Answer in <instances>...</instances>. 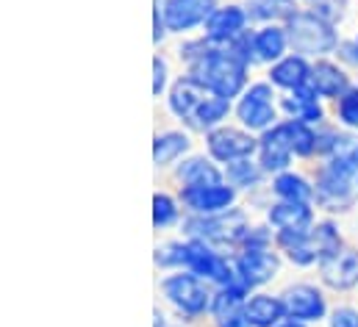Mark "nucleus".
<instances>
[{"instance_id": "f257e3e1", "label": "nucleus", "mask_w": 358, "mask_h": 327, "mask_svg": "<svg viewBox=\"0 0 358 327\" xmlns=\"http://www.w3.org/2000/svg\"><path fill=\"white\" fill-rule=\"evenodd\" d=\"M214 45V42H211ZM194 81H200L211 94L217 97H236L248 78V61H242L236 53H231L225 45H203V50L192 59V73Z\"/></svg>"}, {"instance_id": "f03ea898", "label": "nucleus", "mask_w": 358, "mask_h": 327, "mask_svg": "<svg viewBox=\"0 0 358 327\" xmlns=\"http://www.w3.org/2000/svg\"><path fill=\"white\" fill-rule=\"evenodd\" d=\"M286 36L289 45L303 56H322L336 48V34L331 22L320 20L317 14H289Z\"/></svg>"}, {"instance_id": "7ed1b4c3", "label": "nucleus", "mask_w": 358, "mask_h": 327, "mask_svg": "<svg viewBox=\"0 0 358 327\" xmlns=\"http://www.w3.org/2000/svg\"><path fill=\"white\" fill-rule=\"evenodd\" d=\"M189 233L200 242H236L248 236L245 217L239 211H222V214H208L206 219H192L186 222Z\"/></svg>"}, {"instance_id": "20e7f679", "label": "nucleus", "mask_w": 358, "mask_h": 327, "mask_svg": "<svg viewBox=\"0 0 358 327\" xmlns=\"http://www.w3.org/2000/svg\"><path fill=\"white\" fill-rule=\"evenodd\" d=\"M162 289H164L167 300H170L178 311L189 314V317L203 314L206 305H208V291H206V286L197 280V275H173V277L164 280Z\"/></svg>"}, {"instance_id": "39448f33", "label": "nucleus", "mask_w": 358, "mask_h": 327, "mask_svg": "<svg viewBox=\"0 0 358 327\" xmlns=\"http://www.w3.org/2000/svg\"><path fill=\"white\" fill-rule=\"evenodd\" d=\"M236 114L242 119V125H248L250 131H264L275 122V106H272V89L267 83H256L248 89V94L242 97V103L236 106Z\"/></svg>"}, {"instance_id": "423d86ee", "label": "nucleus", "mask_w": 358, "mask_h": 327, "mask_svg": "<svg viewBox=\"0 0 358 327\" xmlns=\"http://www.w3.org/2000/svg\"><path fill=\"white\" fill-rule=\"evenodd\" d=\"M211 314L217 327H250L248 322V303H245V286L228 283L220 289V294L211 300Z\"/></svg>"}, {"instance_id": "0eeeda50", "label": "nucleus", "mask_w": 358, "mask_h": 327, "mask_svg": "<svg viewBox=\"0 0 358 327\" xmlns=\"http://www.w3.org/2000/svg\"><path fill=\"white\" fill-rule=\"evenodd\" d=\"M256 139L245 131H236V128H220V131H211L208 133V150L217 161H242V159H250V153L256 150Z\"/></svg>"}, {"instance_id": "6e6552de", "label": "nucleus", "mask_w": 358, "mask_h": 327, "mask_svg": "<svg viewBox=\"0 0 358 327\" xmlns=\"http://www.w3.org/2000/svg\"><path fill=\"white\" fill-rule=\"evenodd\" d=\"M286 317L297 322H314L325 317V297L314 286H292L283 294Z\"/></svg>"}, {"instance_id": "1a4fd4ad", "label": "nucleus", "mask_w": 358, "mask_h": 327, "mask_svg": "<svg viewBox=\"0 0 358 327\" xmlns=\"http://www.w3.org/2000/svg\"><path fill=\"white\" fill-rule=\"evenodd\" d=\"M236 275L242 277V286H262L278 275V255L267 249H245L236 261Z\"/></svg>"}, {"instance_id": "9d476101", "label": "nucleus", "mask_w": 358, "mask_h": 327, "mask_svg": "<svg viewBox=\"0 0 358 327\" xmlns=\"http://www.w3.org/2000/svg\"><path fill=\"white\" fill-rule=\"evenodd\" d=\"M259 147H262V166H264L267 172H280V169H286L289 161H292V153H294L289 122L275 125L272 131H267Z\"/></svg>"}, {"instance_id": "9b49d317", "label": "nucleus", "mask_w": 358, "mask_h": 327, "mask_svg": "<svg viewBox=\"0 0 358 327\" xmlns=\"http://www.w3.org/2000/svg\"><path fill=\"white\" fill-rule=\"evenodd\" d=\"M186 266L192 269V275H200V277H206V280H214V283H222V286L231 283V269H228V263H225L217 252H211V249L206 247V242H200V239H194V242L189 245Z\"/></svg>"}, {"instance_id": "f8f14e48", "label": "nucleus", "mask_w": 358, "mask_h": 327, "mask_svg": "<svg viewBox=\"0 0 358 327\" xmlns=\"http://www.w3.org/2000/svg\"><path fill=\"white\" fill-rule=\"evenodd\" d=\"M211 0H167L164 3V25L170 31H189L197 22L211 17Z\"/></svg>"}, {"instance_id": "ddd939ff", "label": "nucleus", "mask_w": 358, "mask_h": 327, "mask_svg": "<svg viewBox=\"0 0 358 327\" xmlns=\"http://www.w3.org/2000/svg\"><path fill=\"white\" fill-rule=\"evenodd\" d=\"M234 189L228 186H186L183 189V203L197 211V214H222L234 203Z\"/></svg>"}, {"instance_id": "4468645a", "label": "nucleus", "mask_w": 358, "mask_h": 327, "mask_svg": "<svg viewBox=\"0 0 358 327\" xmlns=\"http://www.w3.org/2000/svg\"><path fill=\"white\" fill-rule=\"evenodd\" d=\"M322 280L331 289H353L358 283V249H339L331 258L320 261Z\"/></svg>"}, {"instance_id": "2eb2a0df", "label": "nucleus", "mask_w": 358, "mask_h": 327, "mask_svg": "<svg viewBox=\"0 0 358 327\" xmlns=\"http://www.w3.org/2000/svg\"><path fill=\"white\" fill-rule=\"evenodd\" d=\"M245 20L248 14L239 6H228V8H214L211 17L206 20V39L214 45H225L231 39H236L239 34H245Z\"/></svg>"}, {"instance_id": "dca6fc26", "label": "nucleus", "mask_w": 358, "mask_h": 327, "mask_svg": "<svg viewBox=\"0 0 358 327\" xmlns=\"http://www.w3.org/2000/svg\"><path fill=\"white\" fill-rule=\"evenodd\" d=\"M208 89L203 86L200 81H194L192 75L189 78H180L173 92H170V108L178 114L180 119H194L197 111L203 108V103L208 100Z\"/></svg>"}, {"instance_id": "f3484780", "label": "nucleus", "mask_w": 358, "mask_h": 327, "mask_svg": "<svg viewBox=\"0 0 358 327\" xmlns=\"http://www.w3.org/2000/svg\"><path fill=\"white\" fill-rule=\"evenodd\" d=\"M350 180L353 177H345L334 169H322L320 180H317V200L328 208V211H339V208H348L350 205Z\"/></svg>"}, {"instance_id": "a211bd4d", "label": "nucleus", "mask_w": 358, "mask_h": 327, "mask_svg": "<svg viewBox=\"0 0 358 327\" xmlns=\"http://www.w3.org/2000/svg\"><path fill=\"white\" fill-rule=\"evenodd\" d=\"M311 208L308 203H278L269 208V222L280 231V233H300V231H311Z\"/></svg>"}, {"instance_id": "6ab92c4d", "label": "nucleus", "mask_w": 358, "mask_h": 327, "mask_svg": "<svg viewBox=\"0 0 358 327\" xmlns=\"http://www.w3.org/2000/svg\"><path fill=\"white\" fill-rule=\"evenodd\" d=\"M308 86L320 94V97H342L348 94V75L331 64V61H317L311 67V75H308Z\"/></svg>"}, {"instance_id": "aec40b11", "label": "nucleus", "mask_w": 358, "mask_h": 327, "mask_svg": "<svg viewBox=\"0 0 358 327\" xmlns=\"http://www.w3.org/2000/svg\"><path fill=\"white\" fill-rule=\"evenodd\" d=\"M283 317H286V305L278 297L259 294L248 300V322L253 327H275Z\"/></svg>"}, {"instance_id": "412c9836", "label": "nucleus", "mask_w": 358, "mask_h": 327, "mask_svg": "<svg viewBox=\"0 0 358 327\" xmlns=\"http://www.w3.org/2000/svg\"><path fill=\"white\" fill-rule=\"evenodd\" d=\"M283 108L292 114L294 122H320L322 119V108L317 106V92L311 86L294 89L292 97H283Z\"/></svg>"}, {"instance_id": "4be33fe9", "label": "nucleus", "mask_w": 358, "mask_h": 327, "mask_svg": "<svg viewBox=\"0 0 358 327\" xmlns=\"http://www.w3.org/2000/svg\"><path fill=\"white\" fill-rule=\"evenodd\" d=\"M308 75H311V67L303 61V56L283 59V61L275 64L272 73H269L272 83H278V86H283V89H303V86H308Z\"/></svg>"}, {"instance_id": "5701e85b", "label": "nucleus", "mask_w": 358, "mask_h": 327, "mask_svg": "<svg viewBox=\"0 0 358 327\" xmlns=\"http://www.w3.org/2000/svg\"><path fill=\"white\" fill-rule=\"evenodd\" d=\"M328 169L345 175V177H356L358 175V139L353 136H336L334 147H331V161Z\"/></svg>"}, {"instance_id": "b1692460", "label": "nucleus", "mask_w": 358, "mask_h": 327, "mask_svg": "<svg viewBox=\"0 0 358 327\" xmlns=\"http://www.w3.org/2000/svg\"><path fill=\"white\" fill-rule=\"evenodd\" d=\"M178 177L186 186H220L222 175L217 166L206 161V159H189L183 161V166L178 169Z\"/></svg>"}, {"instance_id": "393cba45", "label": "nucleus", "mask_w": 358, "mask_h": 327, "mask_svg": "<svg viewBox=\"0 0 358 327\" xmlns=\"http://www.w3.org/2000/svg\"><path fill=\"white\" fill-rule=\"evenodd\" d=\"M253 42H256V59H259V61H275V59L283 56L289 36H286L280 28L269 25V28H262V31L253 36Z\"/></svg>"}, {"instance_id": "a878e982", "label": "nucleus", "mask_w": 358, "mask_h": 327, "mask_svg": "<svg viewBox=\"0 0 358 327\" xmlns=\"http://www.w3.org/2000/svg\"><path fill=\"white\" fill-rule=\"evenodd\" d=\"M275 194L283 197L286 203H308L311 194H314V189H311L300 175L286 172V175H278V180H275Z\"/></svg>"}, {"instance_id": "bb28decb", "label": "nucleus", "mask_w": 358, "mask_h": 327, "mask_svg": "<svg viewBox=\"0 0 358 327\" xmlns=\"http://www.w3.org/2000/svg\"><path fill=\"white\" fill-rule=\"evenodd\" d=\"M189 150V139L183 133H164V136H156V145H153V159L159 166L176 161L180 153Z\"/></svg>"}, {"instance_id": "cd10ccee", "label": "nucleus", "mask_w": 358, "mask_h": 327, "mask_svg": "<svg viewBox=\"0 0 358 327\" xmlns=\"http://www.w3.org/2000/svg\"><path fill=\"white\" fill-rule=\"evenodd\" d=\"M228 108H231V100H225V97H217V94H211L206 103H203V108L197 111V117L192 119L197 128H208V125H214V122H220L225 114H228Z\"/></svg>"}, {"instance_id": "c85d7f7f", "label": "nucleus", "mask_w": 358, "mask_h": 327, "mask_svg": "<svg viewBox=\"0 0 358 327\" xmlns=\"http://www.w3.org/2000/svg\"><path fill=\"white\" fill-rule=\"evenodd\" d=\"M248 8H250V17L256 20H275V17L289 14L292 0H250Z\"/></svg>"}, {"instance_id": "c756f323", "label": "nucleus", "mask_w": 358, "mask_h": 327, "mask_svg": "<svg viewBox=\"0 0 358 327\" xmlns=\"http://www.w3.org/2000/svg\"><path fill=\"white\" fill-rule=\"evenodd\" d=\"M176 203L167 194H156L153 197V225L156 228H167L170 222H176Z\"/></svg>"}, {"instance_id": "7c9ffc66", "label": "nucleus", "mask_w": 358, "mask_h": 327, "mask_svg": "<svg viewBox=\"0 0 358 327\" xmlns=\"http://www.w3.org/2000/svg\"><path fill=\"white\" fill-rule=\"evenodd\" d=\"M228 177H231L236 186H250V183L259 180V169L248 161V159H242V161H231V166H228Z\"/></svg>"}, {"instance_id": "2f4dec72", "label": "nucleus", "mask_w": 358, "mask_h": 327, "mask_svg": "<svg viewBox=\"0 0 358 327\" xmlns=\"http://www.w3.org/2000/svg\"><path fill=\"white\" fill-rule=\"evenodd\" d=\"M339 117L345 125L358 128V89H350L348 94H342L339 100Z\"/></svg>"}, {"instance_id": "473e14b6", "label": "nucleus", "mask_w": 358, "mask_h": 327, "mask_svg": "<svg viewBox=\"0 0 358 327\" xmlns=\"http://www.w3.org/2000/svg\"><path fill=\"white\" fill-rule=\"evenodd\" d=\"M345 3H348V0H317L314 14H317L320 20H325V22H336V20H342V14H345Z\"/></svg>"}, {"instance_id": "72a5a7b5", "label": "nucleus", "mask_w": 358, "mask_h": 327, "mask_svg": "<svg viewBox=\"0 0 358 327\" xmlns=\"http://www.w3.org/2000/svg\"><path fill=\"white\" fill-rule=\"evenodd\" d=\"M328 327H358V311H353V308H339Z\"/></svg>"}, {"instance_id": "f704fd0d", "label": "nucleus", "mask_w": 358, "mask_h": 327, "mask_svg": "<svg viewBox=\"0 0 358 327\" xmlns=\"http://www.w3.org/2000/svg\"><path fill=\"white\" fill-rule=\"evenodd\" d=\"M153 70H156V75H153V94L159 97L164 83H167V64H164V59H153Z\"/></svg>"}, {"instance_id": "c9c22d12", "label": "nucleus", "mask_w": 358, "mask_h": 327, "mask_svg": "<svg viewBox=\"0 0 358 327\" xmlns=\"http://www.w3.org/2000/svg\"><path fill=\"white\" fill-rule=\"evenodd\" d=\"M342 59H348L350 64H356V67H358V39H353V42H345V45H342Z\"/></svg>"}, {"instance_id": "e433bc0d", "label": "nucleus", "mask_w": 358, "mask_h": 327, "mask_svg": "<svg viewBox=\"0 0 358 327\" xmlns=\"http://www.w3.org/2000/svg\"><path fill=\"white\" fill-rule=\"evenodd\" d=\"M278 327H303V322H297V319H292V322H286V325H278Z\"/></svg>"}, {"instance_id": "4c0bfd02", "label": "nucleus", "mask_w": 358, "mask_h": 327, "mask_svg": "<svg viewBox=\"0 0 358 327\" xmlns=\"http://www.w3.org/2000/svg\"><path fill=\"white\" fill-rule=\"evenodd\" d=\"M156 327H170V325H164V322H162V317H159V322H156Z\"/></svg>"}]
</instances>
